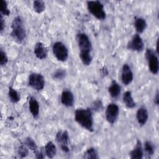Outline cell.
Masks as SVG:
<instances>
[{
	"mask_svg": "<svg viewBox=\"0 0 159 159\" xmlns=\"http://www.w3.org/2000/svg\"><path fill=\"white\" fill-rule=\"evenodd\" d=\"M76 40L80 49V57L84 65L88 66L92 61L91 52L92 45L88 36L84 33H80L76 35Z\"/></svg>",
	"mask_w": 159,
	"mask_h": 159,
	"instance_id": "obj_1",
	"label": "cell"
},
{
	"mask_svg": "<svg viewBox=\"0 0 159 159\" xmlns=\"http://www.w3.org/2000/svg\"><path fill=\"white\" fill-rule=\"evenodd\" d=\"M75 120L81 127L89 131H93V119L90 109H78L75 112Z\"/></svg>",
	"mask_w": 159,
	"mask_h": 159,
	"instance_id": "obj_2",
	"label": "cell"
},
{
	"mask_svg": "<svg viewBox=\"0 0 159 159\" xmlns=\"http://www.w3.org/2000/svg\"><path fill=\"white\" fill-rule=\"evenodd\" d=\"M11 29L12 37L18 42H22L25 37L26 33L23 21L20 17H16L13 19L11 25Z\"/></svg>",
	"mask_w": 159,
	"mask_h": 159,
	"instance_id": "obj_3",
	"label": "cell"
},
{
	"mask_svg": "<svg viewBox=\"0 0 159 159\" xmlns=\"http://www.w3.org/2000/svg\"><path fill=\"white\" fill-rule=\"evenodd\" d=\"M87 7L89 12L99 20H104L106 14L104 9L103 4L99 1H89L87 2Z\"/></svg>",
	"mask_w": 159,
	"mask_h": 159,
	"instance_id": "obj_4",
	"label": "cell"
},
{
	"mask_svg": "<svg viewBox=\"0 0 159 159\" xmlns=\"http://www.w3.org/2000/svg\"><path fill=\"white\" fill-rule=\"evenodd\" d=\"M52 51L54 56L58 61H65L68 57V48L61 42H57L53 45Z\"/></svg>",
	"mask_w": 159,
	"mask_h": 159,
	"instance_id": "obj_5",
	"label": "cell"
},
{
	"mask_svg": "<svg viewBox=\"0 0 159 159\" xmlns=\"http://www.w3.org/2000/svg\"><path fill=\"white\" fill-rule=\"evenodd\" d=\"M145 55L148 61L150 71L153 75H157L159 70V63L158 58L155 52L152 49H147Z\"/></svg>",
	"mask_w": 159,
	"mask_h": 159,
	"instance_id": "obj_6",
	"label": "cell"
},
{
	"mask_svg": "<svg viewBox=\"0 0 159 159\" xmlns=\"http://www.w3.org/2000/svg\"><path fill=\"white\" fill-rule=\"evenodd\" d=\"M29 85L35 90H42L45 86L43 76L39 73H31L29 77Z\"/></svg>",
	"mask_w": 159,
	"mask_h": 159,
	"instance_id": "obj_7",
	"label": "cell"
},
{
	"mask_svg": "<svg viewBox=\"0 0 159 159\" xmlns=\"http://www.w3.org/2000/svg\"><path fill=\"white\" fill-rule=\"evenodd\" d=\"M119 112V109L116 104H108L106 111V118L107 122L110 124H114L118 117Z\"/></svg>",
	"mask_w": 159,
	"mask_h": 159,
	"instance_id": "obj_8",
	"label": "cell"
},
{
	"mask_svg": "<svg viewBox=\"0 0 159 159\" xmlns=\"http://www.w3.org/2000/svg\"><path fill=\"white\" fill-rule=\"evenodd\" d=\"M127 48L129 50L136 52H141L143 50L144 43L139 34H135L133 36L132 40L127 44Z\"/></svg>",
	"mask_w": 159,
	"mask_h": 159,
	"instance_id": "obj_9",
	"label": "cell"
},
{
	"mask_svg": "<svg viewBox=\"0 0 159 159\" xmlns=\"http://www.w3.org/2000/svg\"><path fill=\"white\" fill-rule=\"evenodd\" d=\"M56 139L57 142L60 145L61 150L67 153L69 152V147H68V140L69 136L68 132L65 131H59L56 136Z\"/></svg>",
	"mask_w": 159,
	"mask_h": 159,
	"instance_id": "obj_10",
	"label": "cell"
},
{
	"mask_svg": "<svg viewBox=\"0 0 159 159\" xmlns=\"http://www.w3.org/2000/svg\"><path fill=\"white\" fill-rule=\"evenodd\" d=\"M121 80L125 85L129 84L133 80V73L128 64H124L122 66Z\"/></svg>",
	"mask_w": 159,
	"mask_h": 159,
	"instance_id": "obj_11",
	"label": "cell"
},
{
	"mask_svg": "<svg viewBox=\"0 0 159 159\" xmlns=\"http://www.w3.org/2000/svg\"><path fill=\"white\" fill-rule=\"evenodd\" d=\"M61 102L66 107L72 106L74 103V97L73 93L69 90H64L61 93Z\"/></svg>",
	"mask_w": 159,
	"mask_h": 159,
	"instance_id": "obj_12",
	"label": "cell"
},
{
	"mask_svg": "<svg viewBox=\"0 0 159 159\" xmlns=\"http://www.w3.org/2000/svg\"><path fill=\"white\" fill-rule=\"evenodd\" d=\"M34 52L35 55L39 59H44L47 55V48L42 42H37L35 44Z\"/></svg>",
	"mask_w": 159,
	"mask_h": 159,
	"instance_id": "obj_13",
	"label": "cell"
},
{
	"mask_svg": "<svg viewBox=\"0 0 159 159\" xmlns=\"http://www.w3.org/2000/svg\"><path fill=\"white\" fill-rule=\"evenodd\" d=\"M136 117L139 124L142 125H145L148 118V114L146 108L144 107H140L137 111Z\"/></svg>",
	"mask_w": 159,
	"mask_h": 159,
	"instance_id": "obj_14",
	"label": "cell"
},
{
	"mask_svg": "<svg viewBox=\"0 0 159 159\" xmlns=\"http://www.w3.org/2000/svg\"><path fill=\"white\" fill-rule=\"evenodd\" d=\"M29 110L34 118H37L39 114V104L37 99L34 97H30L29 101Z\"/></svg>",
	"mask_w": 159,
	"mask_h": 159,
	"instance_id": "obj_15",
	"label": "cell"
},
{
	"mask_svg": "<svg viewBox=\"0 0 159 159\" xmlns=\"http://www.w3.org/2000/svg\"><path fill=\"white\" fill-rule=\"evenodd\" d=\"M130 157L131 158L141 159L143 157V150L140 140H137L134 148L130 152Z\"/></svg>",
	"mask_w": 159,
	"mask_h": 159,
	"instance_id": "obj_16",
	"label": "cell"
},
{
	"mask_svg": "<svg viewBox=\"0 0 159 159\" xmlns=\"http://www.w3.org/2000/svg\"><path fill=\"white\" fill-rule=\"evenodd\" d=\"M120 85L114 80H113L108 88V91L109 94L112 98H116L119 96L120 93Z\"/></svg>",
	"mask_w": 159,
	"mask_h": 159,
	"instance_id": "obj_17",
	"label": "cell"
},
{
	"mask_svg": "<svg viewBox=\"0 0 159 159\" xmlns=\"http://www.w3.org/2000/svg\"><path fill=\"white\" fill-rule=\"evenodd\" d=\"M123 102L125 105L129 108H134L135 106V102L133 99L130 91H126L123 94Z\"/></svg>",
	"mask_w": 159,
	"mask_h": 159,
	"instance_id": "obj_18",
	"label": "cell"
},
{
	"mask_svg": "<svg viewBox=\"0 0 159 159\" xmlns=\"http://www.w3.org/2000/svg\"><path fill=\"white\" fill-rule=\"evenodd\" d=\"M45 151L47 156L48 158H53L55 156L57 152V149L55 144L52 142H48L45 145Z\"/></svg>",
	"mask_w": 159,
	"mask_h": 159,
	"instance_id": "obj_19",
	"label": "cell"
},
{
	"mask_svg": "<svg viewBox=\"0 0 159 159\" xmlns=\"http://www.w3.org/2000/svg\"><path fill=\"white\" fill-rule=\"evenodd\" d=\"M134 26L137 32L142 33L147 27V22L143 18H136L134 22Z\"/></svg>",
	"mask_w": 159,
	"mask_h": 159,
	"instance_id": "obj_20",
	"label": "cell"
},
{
	"mask_svg": "<svg viewBox=\"0 0 159 159\" xmlns=\"http://www.w3.org/2000/svg\"><path fill=\"white\" fill-rule=\"evenodd\" d=\"M9 98L11 100V101L13 103H17L20 101V96L18 92L14 89V88L10 87L9 88V92H8Z\"/></svg>",
	"mask_w": 159,
	"mask_h": 159,
	"instance_id": "obj_21",
	"label": "cell"
},
{
	"mask_svg": "<svg viewBox=\"0 0 159 159\" xmlns=\"http://www.w3.org/2000/svg\"><path fill=\"white\" fill-rule=\"evenodd\" d=\"M83 157L87 159H97L98 158V153L95 148H89L84 153Z\"/></svg>",
	"mask_w": 159,
	"mask_h": 159,
	"instance_id": "obj_22",
	"label": "cell"
},
{
	"mask_svg": "<svg viewBox=\"0 0 159 159\" xmlns=\"http://www.w3.org/2000/svg\"><path fill=\"white\" fill-rule=\"evenodd\" d=\"M33 7L34 11L37 13L42 12L45 9V3L42 1H35L33 2Z\"/></svg>",
	"mask_w": 159,
	"mask_h": 159,
	"instance_id": "obj_23",
	"label": "cell"
},
{
	"mask_svg": "<svg viewBox=\"0 0 159 159\" xmlns=\"http://www.w3.org/2000/svg\"><path fill=\"white\" fill-rule=\"evenodd\" d=\"M144 148H145V150L148 156H152L154 153V152H155L154 147H153V144L150 142L146 141L145 142Z\"/></svg>",
	"mask_w": 159,
	"mask_h": 159,
	"instance_id": "obj_24",
	"label": "cell"
},
{
	"mask_svg": "<svg viewBox=\"0 0 159 159\" xmlns=\"http://www.w3.org/2000/svg\"><path fill=\"white\" fill-rule=\"evenodd\" d=\"M25 145L29 148L31 150L34 151V152H35L37 148V145L35 143V142L30 137H27L26 139H25Z\"/></svg>",
	"mask_w": 159,
	"mask_h": 159,
	"instance_id": "obj_25",
	"label": "cell"
},
{
	"mask_svg": "<svg viewBox=\"0 0 159 159\" xmlns=\"http://www.w3.org/2000/svg\"><path fill=\"white\" fill-rule=\"evenodd\" d=\"M1 14L2 15H4V16H9L10 14V11L9 10L8 7H7V2L4 0H1Z\"/></svg>",
	"mask_w": 159,
	"mask_h": 159,
	"instance_id": "obj_26",
	"label": "cell"
},
{
	"mask_svg": "<svg viewBox=\"0 0 159 159\" xmlns=\"http://www.w3.org/2000/svg\"><path fill=\"white\" fill-rule=\"evenodd\" d=\"M66 71L63 69H58L53 74V77L57 80H61L65 77Z\"/></svg>",
	"mask_w": 159,
	"mask_h": 159,
	"instance_id": "obj_27",
	"label": "cell"
},
{
	"mask_svg": "<svg viewBox=\"0 0 159 159\" xmlns=\"http://www.w3.org/2000/svg\"><path fill=\"white\" fill-rule=\"evenodd\" d=\"M27 154L28 149L27 148V147L24 145H20L18 148V155H19V157L21 158H24L27 155Z\"/></svg>",
	"mask_w": 159,
	"mask_h": 159,
	"instance_id": "obj_28",
	"label": "cell"
},
{
	"mask_svg": "<svg viewBox=\"0 0 159 159\" xmlns=\"http://www.w3.org/2000/svg\"><path fill=\"white\" fill-rule=\"evenodd\" d=\"M0 64L1 66L6 65V63L8 61V58L6 54V53L2 50V49L1 50L0 52Z\"/></svg>",
	"mask_w": 159,
	"mask_h": 159,
	"instance_id": "obj_29",
	"label": "cell"
},
{
	"mask_svg": "<svg viewBox=\"0 0 159 159\" xmlns=\"http://www.w3.org/2000/svg\"><path fill=\"white\" fill-rule=\"evenodd\" d=\"M0 30L1 32H2L4 29V27H5V22L4 20V19H3V17H2V15L1 14V16H0Z\"/></svg>",
	"mask_w": 159,
	"mask_h": 159,
	"instance_id": "obj_30",
	"label": "cell"
},
{
	"mask_svg": "<svg viewBox=\"0 0 159 159\" xmlns=\"http://www.w3.org/2000/svg\"><path fill=\"white\" fill-rule=\"evenodd\" d=\"M35 157L37 158H43V156L41 152H35Z\"/></svg>",
	"mask_w": 159,
	"mask_h": 159,
	"instance_id": "obj_31",
	"label": "cell"
},
{
	"mask_svg": "<svg viewBox=\"0 0 159 159\" xmlns=\"http://www.w3.org/2000/svg\"><path fill=\"white\" fill-rule=\"evenodd\" d=\"M158 102H159V99H158V92H157V94H156L155 99H154V102H155L157 105H158Z\"/></svg>",
	"mask_w": 159,
	"mask_h": 159,
	"instance_id": "obj_32",
	"label": "cell"
}]
</instances>
